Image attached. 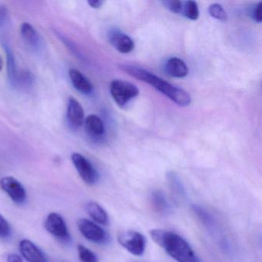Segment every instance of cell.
Wrapping results in <instances>:
<instances>
[{
  "label": "cell",
  "mask_w": 262,
  "mask_h": 262,
  "mask_svg": "<svg viewBox=\"0 0 262 262\" xmlns=\"http://www.w3.org/2000/svg\"><path fill=\"white\" fill-rule=\"evenodd\" d=\"M121 69L135 79L146 82L177 105L188 106L191 104V96L185 90L171 85L153 73L133 66H121Z\"/></svg>",
  "instance_id": "obj_1"
},
{
  "label": "cell",
  "mask_w": 262,
  "mask_h": 262,
  "mask_svg": "<svg viewBox=\"0 0 262 262\" xmlns=\"http://www.w3.org/2000/svg\"><path fill=\"white\" fill-rule=\"evenodd\" d=\"M150 235L157 245L178 262H201L189 244L176 233L153 229L150 231Z\"/></svg>",
  "instance_id": "obj_2"
},
{
  "label": "cell",
  "mask_w": 262,
  "mask_h": 262,
  "mask_svg": "<svg viewBox=\"0 0 262 262\" xmlns=\"http://www.w3.org/2000/svg\"><path fill=\"white\" fill-rule=\"evenodd\" d=\"M110 93L117 105L123 107L130 100L139 96V90L137 86L130 82L116 79L111 82Z\"/></svg>",
  "instance_id": "obj_3"
},
{
  "label": "cell",
  "mask_w": 262,
  "mask_h": 262,
  "mask_svg": "<svg viewBox=\"0 0 262 262\" xmlns=\"http://www.w3.org/2000/svg\"><path fill=\"white\" fill-rule=\"evenodd\" d=\"M119 243L133 255L141 256L144 254L146 240L141 233L133 230L122 231L118 234Z\"/></svg>",
  "instance_id": "obj_4"
},
{
  "label": "cell",
  "mask_w": 262,
  "mask_h": 262,
  "mask_svg": "<svg viewBox=\"0 0 262 262\" xmlns=\"http://www.w3.org/2000/svg\"><path fill=\"white\" fill-rule=\"evenodd\" d=\"M71 159L78 173L85 183L93 185L97 182L99 179L97 171L86 158L79 153H73Z\"/></svg>",
  "instance_id": "obj_5"
},
{
  "label": "cell",
  "mask_w": 262,
  "mask_h": 262,
  "mask_svg": "<svg viewBox=\"0 0 262 262\" xmlns=\"http://www.w3.org/2000/svg\"><path fill=\"white\" fill-rule=\"evenodd\" d=\"M77 226L85 238L95 243H104L108 238L106 233L101 227L88 219H79Z\"/></svg>",
  "instance_id": "obj_6"
},
{
  "label": "cell",
  "mask_w": 262,
  "mask_h": 262,
  "mask_svg": "<svg viewBox=\"0 0 262 262\" xmlns=\"http://www.w3.org/2000/svg\"><path fill=\"white\" fill-rule=\"evenodd\" d=\"M1 188L7 193L10 199L18 205L24 203L27 199V191L22 184L11 176H7L0 180Z\"/></svg>",
  "instance_id": "obj_7"
},
{
  "label": "cell",
  "mask_w": 262,
  "mask_h": 262,
  "mask_svg": "<svg viewBox=\"0 0 262 262\" xmlns=\"http://www.w3.org/2000/svg\"><path fill=\"white\" fill-rule=\"evenodd\" d=\"M45 228L50 234L60 239L70 237L68 228L65 221L60 214L50 213L45 222Z\"/></svg>",
  "instance_id": "obj_8"
},
{
  "label": "cell",
  "mask_w": 262,
  "mask_h": 262,
  "mask_svg": "<svg viewBox=\"0 0 262 262\" xmlns=\"http://www.w3.org/2000/svg\"><path fill=\"white\" fill-rule=\"evenodd\" d=\"M19 250L24 258L28 262H46L42 251L31 241L27 239L21 241Z\"/></svg>",
  "instance_id": "obj_9"
},
{
  "label": "cell",
  "mask_w": 262,
  "mask_h": 262,
  "mask_svg": "<svg viewBox=\"0 0 262 262\" xmlns=\"http://www.w3.org/2000/svg\"><path fill=\"white\" fill-rule=\"evenodd\" d=\"M110 41L112 45L122 53H131L135 48V43L133 39L120 32H113L110 34Z\"/></svg>",
  "instance_id": "obj_10"
},
{
  "label": "cell",
  "mask_w": 262,
  "mask_h": 262,
  "mask_svg": "<svg viewBox=\"0 0 262 262\" xmlns=\"http://www.w3.org/2000/svg\"><path fill=\"white\" fill-rule=\"evenodd\" d=\"M69 122L75 127L82 125L85 121V113L81 104L76 99L70 98L67 108Z\"/></svg>",
  "instance_id": "obj_11"
},
{
  "label": "cell",
  "mask_w": 262,
  "mask_h": 262,
  "mask_svg": "<svg viewBox=\"0 0 262 262\" xmlns=\"http://www.w3.org/2000/svg\"><path fill=\"white\" fill-rule=\"evenodd\" d=\"M73 86L82 94L89 95L93 92V85L79 70L71 69L69 72Z\"/></svg>",
  "instance_id": "obj_12"
},
{
  "label": "cell",
  "mask_w": 262,
  "mask_h": 262,
  "mask_svg": "<svg viewBox=\"0 0 262 262\" xmlns=\"http://www.w3.org/2000/svg\"><path fill=\"white\" fill-rule=\"evenodd\" d=\"M165 71L171 77L184 78L188 75V68L183 60L173 57L168 59L165 64Z\"/></svg>",
  "instance_id": "obj_13"
},
{
  "label": "cell",
  "mask_w": 262,
  "mask_h": 262,
  "mask_svg": "<svg viewBox=\"0 0 262 262\" xmlns=\"http://www.w3.org/2000/svg\"><path fill=\"white\" fill-rule=\"evenodd\" d=\"M150 201L153 208L160 214L165 215V214H169L172 211V208L168 199L162 191L159 190L152 191L150 195Z\"/></svg>",
  "instance_id": "obj_14"
},
{
  "label": "cell",
  "mask_w": 262,
  "mask_h": 262,
  "mask_svg": "<svg viewBox=\"0 0 262 262\" xmlns=\"http://www.w3.org/2000/svg\"><path fill=\"white\" fill-rule=\"evenodd\" d=\"M85 128L87 133L94 138L102 137L105 133V126L100 117L96 115L92 114L87 116L84 121Z\"/></svg>",
  "instance_id": "obj_15"
},
{
  "label": "cell",
  "mask_w": 262,
  "mask_h": 262,
  "mask_svg": "<svg viewBox=\"0 0 262 262\" xmlns=\"http://www.w3.org/2000/svg\"><path fill=\"white\" fill-rule=\"evenodd\" d=\"M20 33L26 43L31 47H38L39 43V35L33 26L29 23H24L21 26Z\"/></svg>",
  "instance_id": "obj_16"
},
{
  "label": "cell",
  "mask_w": 262,
  "mask_h": 262,
  "mask_svg": "<svg viewBox=\"0 0 262 262\" xmlns=\"http://www.w3.org/2000/svg\"><path fill=\"white\" fill-rule=\"evenodd\" d=\"M86 210L90 217L101 225H107L108 222V214L102 206L96 202H89Z\"/></svg>",
  "instance_id": "obj_17"
},
{
  "label": "cell",
  "mask_w": 262,
  "mask_h": 262,
  "mask_svg": "<svg viewBox=\"0 0 262 262\" xmlns=\"http://www.w3.org/2000/svg\"><path fill=\"white\" fill-rule=\"evenodd\" d=\"M4 50H5L6 53H7L9 78H10V81L13 82V83H16L18 81V74L14 56H13V53H12L11 50L9 48L8 46H4Z\"/></svg>",
  "instance_id": "obj_18"
},
{
  "label": "cell",
  "mask_w": 262,
  "mask_h": 262,
  "mask_svg": "<svg viewBox=\"0 0 262 262\" xmlns=\"http://www.w3.org/2000/svg\"><path fill=\"white\" fill-rule=\"evenodd\" d=\"M183 12L185 17L191 20H197L199 17V7L194 1H187L183 4Z\"/></svg>",
  "instance_id": "obj_19"
},
{
  "label": "cell",
  "mask_w": 262,
  "mask_h": 262,
  "mask_svg": "<svg viewBox=\"0 0 262 262\" xmlns=\"http://www.w3.org/2000/svg\"><path fill=\"white\" fill-rule=\"evenodd\" d=\"M168 183L170 187L174 194L179 197H184L185 195V189H184L183 185L182 182L179 179L176 174L173 172H170L168 176Z\"/></svg>",
  "instance_id": "obj_20"
},
{
  "label": "cell",
  "mask_w": 262,
  "mask_h": 262,
  "mask_svg": "<svg viewBox=\"0 0 262 262\" xmlns=\"http://www.w3.org/2000/svg\"><path fill=\"white\" fill-rule=\"evenodd\" d=\"M77 249L81 262H99L98 256L84 245H78Z\"/></svg>",
  "instance_id": "obj_21"
},
{
  "label": "cell",
  "mask_w": 262,
  "mask_h": 262,
  "mask_svg": "<svg viewBox=\"0 0 262 262\" xmlns=\"http://www.w3.org/2000/svg\"><path fill=\"white\" fill-rule=\"evenodd\" d=\"M210 16L219 21H225L227 19V13L220 4H211L208 8Z\"/></svg>",
  "instance_id": "obj_22"
},
{
  "label": "cell",
  "mask_w": 262,
  "mask_h": 262,
  "mask_svg": "<svg viewBox=\"0 0 262 262\" xmlns=\"http://www.w3.org/2000/svg\"><path fill=\"white\" fill-rule=\"evenodd\" d=\"M192 210L199 219L208 226L212 225L213 219L211 214H208L203 208L199 205H192Z\"/></svg>",
  "instance_id": "obj_23"
},
{
  "label": "cell",
  "mask_w": 262,
  "mask_h": 262,
  "mask_svg": "<svg viewBox=\"0 0 262 262\" xmlns=\"http://www.w3.org/2000/svg\"><path fill=\"white\" fill-rule=\"evenodd\" d=\"M183 2L182 1H162V4L164 6V7L169 10L170 12L173 13H182L183 10Z\"/></svg>",
  "instance_id": "obj_24"
},
{
  "label": "cell",
  "mask_w": 262,
  "mask_h": 262,
  "mask_svg": "<svg viewBox=\"0 0 262 262\" xmlns=\"http://www.w3.org/2000/svg\"><path fill=\"white\" fill-rule=\"evenodd\" d=\"M10 234V226L5 217L0 214V238H5Z\"/></svg>",
  "instance_id": "obj_25"
},
{
  "label": "cell",
  "mask_w": 262,
  "mask_h": 262,
  "mask_svg": "<svg viewBox=\"0 0 262 262\" xmlns=\"http://www.w3.org/2000/svg\"><path fill=\"white\" fill-rule=\"evenodd\" d=\"M261 7L262 3H258V4L255 6L252 12L253 19H254L256 23H258V24L261 23L262 21Z\"/></svg>",
  "instance_id": "obj_26"
},
{
  "label": "cell",
  "mask_w": 262,
  "mask_h": 262,
  "mask_svg": "<svg viewBox=\"0 0 262 262\" xmlns=\"http://www.w3.org/2000/svg\"><path fill=\"white\" fill-rule=\"evenodd\" d=\"M88 4L93 9H99L102 7L103 2L101 0H89Z\"/></svg>",
  "instance_id": "obj_27"
},
{
  "label": "cell",
  "mask_w": 262,
  "mask_h": 262,
  "mask_svg": "<svg viewBox=\"0 0 262 262\" xmlns=\"http://www.w3.org/2000/svg\"><path fill=\"white\" fill-rule=\"evenodd\" d=\"M7 262H24L20 256L16 254H9L7 257Z\"/></svg>",
  "instance_id": "obj_28"
},
{
  "label": "cell",
  "mask_w": 262,
  "mask_h": 262,
  "mask_svg": "<svg viewBox=\"0 0 262 262\" xmlns=\"http://www.w3.org/2000/svg\"><path fill=\"white\" fill-rule=\"evenodd\" d=\"M6 16H7V10L5 7H0V24H3L5 20Z\"/></svg>",
  "instance_id": "obj_29"
},
{
  "label": "cell",
  "mask_w": 262,
  "mask_h": 262,
  "mask_svg": "<svg viewBox=\"0 0 262 262\" xmlns=\"http://www.w3.org/2000/svg\"><path fill=\"white\" fill-rule=\"evenodd\" d=\"M3 66H4V62H3L2 57H1V56H0V71L2 70Z\"/></svg>",
  "instance_id": "obj_30"
}]
</instances>
